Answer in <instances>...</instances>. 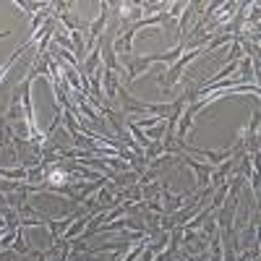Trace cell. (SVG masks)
I'll list each match as a JSON object with an SVG mask.
<instances>
[{
	"label": "cell",
	"mask_w": 261,
	"mask_h": 261,
	"mask_svg": "<svg viewBox=\"0 0 261 261\" xmlns=\"http://www.w3.org/2000/svg\"><path fill=\"white\" fill-rule=\"evenodd\" d=\"M204 53H206L204 47H199V50H191V53H183L175 63H172V68L167 71V76H160V89L167 94V92L172 89V86L178 84V79L183 76V68H188V63H191V60H196V58H201Z\"/></svg>",
	"instance_id": "6da1fadb"
},
{
	"label": "cell",
	"mask_w": 261,
	"mask_h": 261,
	"mask_svg": "<svg viewBox=\"0 0 261 261\" xmlns=\"http://www.w3.org/2000/svg\"><path fill=\"white\" fill-rule=\"evenodd\" d=\"M107 16H110V3H99V16H97V21H92L89 24V39L84 42V50H94V45L99 42V37H102V29H105V24H107Z\"/></svg>",
	"instance_id": "7a4b0ae2"
},
{
	"label": "cell",
	"mask_w": 261,
	"mask_h": 261,
	"mask_svg": "<svg viewBox=\"0 0 261 261\" xmlns=\"http://www.w3.org/2000/svg\"><path fill=\"white\" fill-rule=\"evenodd\" d=\"M178 157H180V160H183L193 172H196V186H199V191H201V188H206V186H209V180H212V172H214V170H212V165H209V162H196L193 157H188V154H186V151H183V154H178Z\"/></svg>",
	"instance_id": "3957f363"
},
{
	"label": "cell",
	"mask_w": 261,
	"mask_h": 261,
	"mask_svg": "<svg viewBox=\"0 0 261 261\" xmlns=\"http://www.w3.org/2000/svg\"><path fill=\"white\" fill-rule=\"evenodd\" d=\"M204 8V3H186V8L180 11V24H178V42H186V34H188V21Z\"/></svg>",
	"instance_id": "277c9868"
},
{
	"label": "cell",
	"mask_w": 261,
	"mask_h": 261,
	"mask_svg": "<svg viewBox=\"0 0 261 261\" xmlns=\"http://www.w3.org/2000/svg\"><path fill=\"white\" fill-rule=\"evenodd\" d=\"M102 79H105V92H107V99H115V97H118V89H120L118 73H113L110 68H105Z\"/></svg>",
	"instance_id": "5b68a950"
},
{
	"label": "cell",
	"mask_w": 261,
	"mask_h": 261,
	"mask_svg": "<svg viewBox=\"0 0 261 261\" xmlns=\"http://www.w3.org/2000/svg\"><path fill=\"white\" fill-rule=\"evenodd\" d=\"M27 50H29V47H27V45H24V42H21V47H16V50H13V53H11V58H8V60H6V63H3V65H0V81H3V79H6V76H8V71H11V68H13V65H16V60H18V58H21V55H24V53H27Z\"/></svg>",
	"instance_id": "8992f818"
},
{
	"label": "cell",
	"mask_w": 261,
	"mask_h": 261,
	"mask_svg": "<svg viewBox=\"0 0 261 261\" xmlns=\"http://www.w3.org/2000/svg\"><path fill=\"white\" fill-rule=\"evenodd\" d=\"M16 253H29V243H27V238H24V227H18L16 230V241L11 243Z\"/></svg>",
	"instance_id": "52a82bcc"
},
{
	"label": "cell",
	"mask_w": 261,
	"mask_h": 261,
	"mask_svg": "<svg viewBox=\"0 0 261 261\" xmlns=\"http://www.w3.org/2000/svg\"><path fill=\"white\" fill-rule=\"evenodd\" d=\"M162 123H165V118H162V115H151V118L136 120V125H139L141 130H149V128H154V125H162Z\"/></svg>",
	"instance_id": "ba28073f"
},
{
	"label": "cell",
	"mask_w": 261,
	"mask_h": 261,
	"mask_svg": "<svg viewBox=\"0 0 261 261\" xmlns=\"http://www.w3.org/2000/svg\"><path fill=\"white\" fill-rule=\"evenodd\" d=\"M162 136H165V123L146 130V139H149V141H162Z\"/></svg>",
	"instance_id": "9c48e42d"
}]
</instances>
